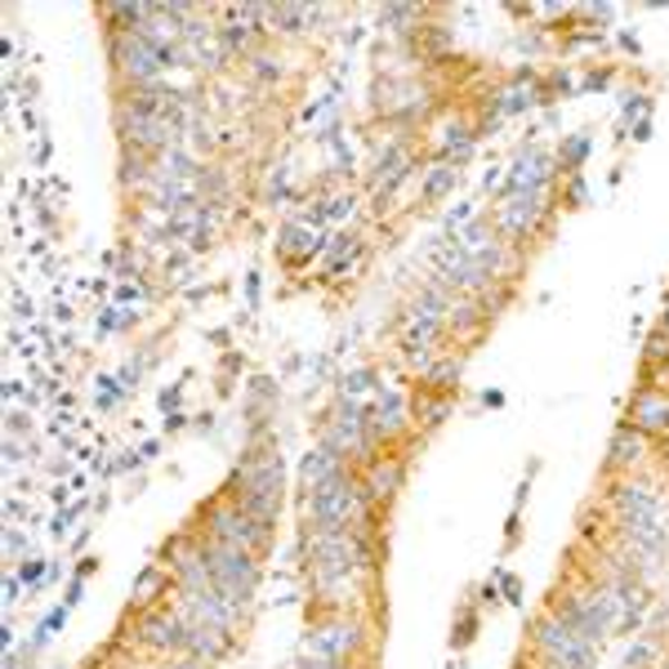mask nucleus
I'll list each match as a JSON object with an SVG mask.
<instances>
[{"label": "nucleus", "instance_id": "obj_34", "mask_svg": "<svg viewBox=\"0 0 669 669\" xmlns=\"http://www.w3.org/2000/svg\"><path fill=\"white\" fill-rule=\"evenodd\" d=\"M585 197H589V187H585V179H581V174H571V183H567V193H562V202H567V206H585Z\"/></svg>", "mask_w": 669, "mask_h": 669}, {"label": "nucleus", "instance_id": "obj_16", "mask_svg": "<svg viewBox=\"0 0 669 669\" xmlns=\"http://www.w3.org/2000/svg\"><path fill=\"white\" fill-rule=\"evenodd\" d=\"M326 246H321V228L317 223H308V219H291V223H281V232H277V255L285 259V264H308L313 255H321Z\"/></svg>", "mask_w": 669, "mask_h": 669}, {"label": "nucleus", "instance_id": "obj_31", "mask_svg": "<svg viewBox=\"0 0 669 669\" xmlns=\"http://www.w3.org/2000/svg\"><path fill=\"white\" fill-rule=\"evenodd\" d=\"M246 72H251L255 81H272V76H281V63H277L272 54H259V50H255V54L246 59Z\"/></svg>", "mask_w": 669, "mask_h": 669}, {"label": "nucleus", "instance_id": "obj_13", "mask_svg": "<svg viewBox=\"0 0 669 669\" xmlns=\"http://www.w3.org/2000/svg\"><path fill=\"white\" fill-rule=\"evenodd\" d=\"M625 424L638 428L643 438H669V389L665 385H643L630 406H625Z\"/></svg>", "mask_w": 669, "mask_h": 669}, {"label": "nucleus", "instance_id": "obj_20", "mask_svg": "<svg viewBox=\"0 0 669 669\" xmlns=\"http://www.w3.org/2000/svg\"><path fill=\"white\" fill-rule=\"evenodd\" d=\"M647 455V438L638 434V428L630 424H620L616 434H611V455H607V473H634Z\"/></svg>", "mask_w": 669, "mask_h": 669}, {"label": "nucleus", "instance_id": "obj_3", "mask_svg": "<svg viewBox=\"0 0 669 669\" xmlns=\"http://www.w3.org/2000/svg\"><path fill=\"white\" fill-rule=\"evenodd\" d=\"M197 536L210 540V545H228V549L255 554V558L272 549V527H268V522L251 518L242 504L228 500V496H219V500H210L202 509V532Z\"/></svg>", "mask_w": 669, "mask_h": 669}, {"label": "nucleus", "instance_id": "obj_5", "mask_svg": "<svg viewBox=\"0 0 669 669\" xmlns=\"http://www.w3.org/2000/svg\"><path fill=\"white\" fill-rule=\"evenodd\" d=\"M206 545V562H210V581L215 589L236 607V611H251L255 594H259V558L242 554V549H228V545Z\"/></svg>", "mask_w": 669, "mask_h": 669}, {"label": "nucleus", "instance_id": "obj_25", "mask_svg": "<svg viewBox=\"0 0 669 669\" xmlns=\"http://www.w3.org/2000/svg\"><path fill=\"white\" fill-rule=\"evenodd\" d=\"M442 161H455V166H464L469 157H473V148H477V130L473 125H464V121H451L447 130H442Z\"/></svg>", "mask_w": 669, "mask_h": 669}, {"label": "nucleus", "instance_id": "obj_10", "mask_svg": "<svg viewBox=\"0 0 669 669\" xmlns=\"http://www.w3.org/2000/svg\"><path fill=\"white\" fill-rule=\"evenodd\" d=\"M161 562L170 567V576H174V589H179V594H202V589H215L202 536H174V540L166 545Z\"/></svg>", "mask_w": 669, "mask_h": 669}, {"label": "nucleus", "instance_id": "obj_14", "mask_svg": "<svg viewBox=\"0 0 669 669\" xmlns=\"http://www.w3.org/2000/svg\"><path fill=\"white\" fill-rule=\"evenodd\" d=\"M357 477H362V491H366L370 509H385L406 483V464H402V455H375L357 469Z\"/></svg>", "mask_w": 669, "mask_h": 669}, {"label": "nucleus", "instance_id": "obj_37", "mask_svg": "<svg viewBox=\"0 0 669 669\" xmlns=\"http://www.w3.org/2000/svg\"><path fill=\"white\" fill-rule=\"evenodd\" d=\"M665 451H669V438H665Z\"/></svg>", "mask_w": 669, "mask_h": 669}, {"label": "nucleus", "instance_id": "obj_12", "mask_svg": "<svg viewBox=\"0 0 669 669\" xmlns=\"http://www.w3.org/2000/svg\"><path fill=\"white\" fill-rule=\"evenodd\" d=\"M415 419H411V398H402L398 389H379V398H375V406L366 411V434H370V442L379 447V442H393V438H402L406 428H411Z\"/></svg>", "mask_w": 669, "mask_h": 669}, {"label": "nucleus", "instance_id": "obj_8", "mask_svg": "<svg viewBox=\"0 0 669 669\" xmlns=\"http://www.w3.org/2000/svg\"><path fill=\"white\" fill-rule=\"evenodd\" d=\"M362 647H366V625L357 616H344V611H321L308 625V638H304V652L330 656V660H353Z\"/></svg>", "mask_w": 669, "mask_h": 669}, {"label": "nucleus", "instance_id": "obj_23", "mask_svg": "<svg viewBox=\"0 0 669 669\" xmlns=\"http://www.w3.org/2000/svg\"><path fill=\"white\" fill-rule=\"evenodd\" d=\"M540 104V85L522 72L513 85H504L500 94H496V108H500V117H513V112H527V108H536Z\"/></svg>", "mask_w": 669, "mask_h": 669}, {"label": "nucleus", "instance_id": "obj_7", "mask_svg": "<svg viewBox=\"0 0 669 669\" xmlns=\"http://www.w3.org/2000/svg\"><path fill=\"white\" fill-rule=\"evenodd\" d=\"M532 647H536L540 656H554V660L571 665V669H594V665H598V647L571 630L558 611H540V616L532 620Z\"/></svg>", "mask_w": 669, "mask_h": 669}, {"label": "nucleus", "instance_id": "obj_28", "mask_svg": "<svg viewBox=\"0 0 669 669\" xmlns=\"http://www.w3.org/2000/svg\"><path fill=\"white\" fill-rule=\"evenodd\" d=\"M665 366H669V330L656 321V330L647 334V344H643V375L665 370Z\"/></svg>", "mask_w": 669, "mask_h": 669}, {"label": "nucleus", "instance_id": "obj_19", "mask_svg": "<svg viewBox=\"0 0 669 669\" xmlns=\"http://www.w3.org/2000/svg\"><path fill=\"white\" fill-rule=\"evenodd\" d=\"M228 652H232V634L210 630V625H187V634H183V656H193V660H202V665L215 669Z\"/></svg>", "mask_w": 669, "mask_h": 669}, {"label": "nucleus", "instance_id": "obj_29", "mask_svg": "<svg viewBox=\"0 0 669 669\" xmlns=\"http://www.w3.org/2000/svg\"><path fill=\"white\" fill-rule=\"evenodd\" d=\"M589 134H571V138H562V148H558V170H567V174H576L581 166H585V157H589Z\"/></svg>", "mask_w": 669, "mask_h": 669}, {"label": "nucleus", "instance_id": "obj_36", "mask_svg": "<svg viewBox=\"0 0 669 669\" xmlns=\"http://www.w3.org/2000/svg\"><path fill=\"white\" fill-rule=\"evenodd\" d=\"M660 326L669 330V300H665V313H660Z\"/></svg>", "mask_w": 669, "mask_h": 669}, {"label": "nucleus", "instance_id": "obj_33", "mask_svg": "<svg viewBox=\"0 0 669 669\" xmlns=\"http://www.w3.org/2000/svg\"><path fill=\"white\" fill-rule=\"evenodd\" d=\"M19 581H23L27 589H36V585L45 581V562H40V558H27V562L19 567Z\"/></svg>", "mask_w": 669, "mask_h": 669}, {"label": "nucleus", "instance_id": "obj_18", "mask_svg": "<svg viewBox=\"0 0 669 669\" xmlns=\"http://www.w3.org/2000/svg\"><path fill=\"white\" fill-rule=\"evenodd\" d=\"M344 473H349V460H344L340 451H330L326 442H317V447L304 455V464H300V487H304V491H317V487L334 483V477H344Z\"/></svg>", "mask_w": 669, "mask_h": 669}, {"label": "nucleus", "instance_id": "obj_9", "mask_svg": "<svg viewBox=\"0 0 669 669\" xmlns=\"http://www.w3.org/2000/svg\"><path fill=\"white\" fill-rule=\"evenodd\" d=\"M549 210H554L549 193H509V197L496 202L491 223H496L500 236H509V242H532V236L545 228Z\"/></svg>", "mask_w": 669, "mask_h": 669}, {"label": "nucleus", "instance_id": "obj_1", "mask_svg": "<svg viewBox=\"0 0 669 669\" xmlns=\"http://www.w3.org/2000/svg\"><path fill=\"white\" fill-rule=\"evenodd\" d=\"M379 509H370L366 491H362V477L349 469L344 477L317 487V491H304V527L308 532H370Z\"/></svg>", "mask_w": 669, "mask_h": 669}, {"label": "nucleus", "instance_id": "obj_30", "mask_svg": "<svg viewBox=\"0 0 669 669\" xmlns=\"http://www.w3.org/2000/svg\"><path fill=\"white\" fill-rule=\"evenodd\" d=\"M656 652H660L656 638H638V643L625 652V669H647V665L656 660Z\"/></svg>", "mask_w": 669, "mask_h": 669}, {"label": "nucleus", "instance_id": "obj_35", "mask_svg": "<svg viewBox=\"0 0 669 669\" xmlns=\"http://www.w3.org/2000/svg\"><path fill=\"white\" fill-rule=\"evenodd\" d=\"M76 603H81V576L68 585V598H63V607H76Z\"/></svg>", "mask_w": 669, "mask_h": 669}, {"label": "nucleus", "instance_id": "obj_26", "mask_svg": "<svg viewBox=\"0 0 669 669\" xmlns=\"http://www.w3.org/2000/svg\"><path fill=\"white\" fill-rule=\"evenodd\" d=\"M321 255H326V277L334 281L344 268H353V259L362 255V242H357L353 232H340V236H330V246H326Z\"/></svg>", "mask_w": 669, "mask_h": 669}, {"label": "nucleus", "instance_id": "obj_32", "mask_svg": "<svg viewBox=\"0 0 669 669\" xmlns=\"http://www.w3.org/2000/svg\"><path fill=\"white\" fill-rule=\"evenodd\" d=\"M121 393H125V389H121V379H99V393H94V402H99V411H112Z\"/></svg>", "mask_w": 669, "mask_h": 669}, {"label": "nucleus", "instance_id": "obj_17", "mask_svg": "<svg viewBox=\"0 0 669 669\" xmlns=\"http://www.w3.org/2000/svg\"><path fill=\"white\" fill-rule=\"evenodd\" d=\"M170 598H174V576H170V567H166V562L143 567L138 576H134V589H130V603H134V611H153V607H166Z\"/></svg>", "mask_w": 669, "mask_h": 669}, {"label": "nucleus", "instance_id": "obj_11", "mask_svg": "<svg viewBox=\"0 0 669 669\" xmlns=\"http://www.w3.org/2000/svg\"><path fill=\"white\" fill-rule=\"evenodd\" d=\"M554 174H558V157H549L545 148L527 143V148H522V153L513 157V166H509V174H504V193H500V197H509V193H549Z\"/></svg>", "mask_w": 669, "mask_h": 669}, {"label": "nucleus", "instance_id": "obj_2", "mask_svg": "<svg viewBox=\"0 0 669 669\" xmlns=\"http://www.w3.org/2000/svg\"><path fill=\"white\" fill-rule=\"evenodd\" d=\"M223 496L236 500L251 518L277 527V513H281V455L272 447H246L242 464H236L232 477H228Z\"/></svg>", "mask_w": 669, "mask_h": 669}, {"label": "nucleus", "instance_id": "obj_24", "mask_svg": "<svg viewBox=\"0 0 669 669\" xmlns=\"http://www.w3.org/2000/svg\"><path fill=\"white\" fill-rule=\"evenodd\" d=\"M451 415V398L447 393H434V389H415L411 393V419L415 424H424V428H434V424H442Z\"/></svg>", "mask_w": 669, "mask_h": 669}, {"label": "nucleus", "instance_id": "obj_15", "mask_svg": "<svg viewBox=\"0 0 669 669\" xmlns=\"http://www.w3.org/2000/svg\"><path fill=\"white\" fill-rule=\"evenodd\" d=\"M611 509H616V522H647V518H660V496L652 483H616L611 491Z\"/></svg>", "mask_w": 669, "mask_h": 669}, {"label": "nucleus", "instance_id": "obj_21", "mask_svg": "<svg viewBox=\"0 0 669 669\" xmlns=\"http://www.w3.org/2000/svg\"><path fill=\"white\" fill-rule=\"evenodd\" d=\"M460 187V166L455 161H434L424 170V183H419V202H428V206H438V202H447L451 193Z\"/></svg>", "mask_w": 669, "mask_h": 669}, {"label": "nucleus", "instance_id": "obj_6", "mask_svg": "<svg viewBox=\"0 0 669 669\" xmlns=\"http://www.w3.org/2000/svg\"><path fill=\"white\" fill-rule=\"evenodd\" d=\"M183 616L166 603V607H153V611H138L134 616V630H125V643L153 660H166V656H183Z\"/></svg>", "mask_w": 669, "mask_h": 669}, {"label": "nucleus", "instance_id": "obj_27", "mask_svg": "<svg viewBox=\"0 0 669 669\" xmlns=\"http://www.w3.org/2000/svg\"><path fill=\"white\" fill-rule=\"evenodd\" d=\"M455 379H460V357H455V353H438V357H434V366L424 370L419 385H424V389H434V393H447V398H451Z\"/></svg>", "mask_w": 669, "mask_h": 669}, {"label": "nucleus", "instance_id": "obj_22", "mask_svg": "<svg viewBox=\"0 0 669 669\" xmlns=\"http://www.w3.org/2000/svg\"><path fill=\"white\" fill-rule=\"evenodd\" d=\"M317 19H321V10H308V5H264L268 32H281V36H295V32L313 27Z\"/></svg>", "mask_w": 669, "mask_h": 669}, {"label": "nucleus", "instance_id": "obj_4", "mask_svg": "<svg viewBox=\"0 0 669 669\" xmlns=\"http://www.w3.org/2000/svg\"><path fill=\"white\" fill-rule=\"evenodd\" d=\"M108 59L112 72L121 81V89H138V85H161L170 68H179V50H161L148 36H108Z\"/></svg>", "mask_w": 669, "mask_h": 669}]
</instances>
